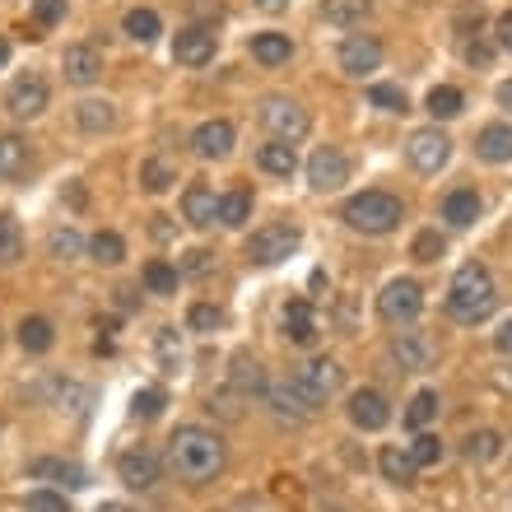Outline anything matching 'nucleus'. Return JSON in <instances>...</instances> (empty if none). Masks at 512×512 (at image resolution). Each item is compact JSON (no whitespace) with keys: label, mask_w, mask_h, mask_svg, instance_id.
<instances>
[{"label":"nucleus","mask_w":512,"mask_h":512,"mask_svg":"<svg viewBox=\"0 0 512 512\" xmlns=\"http://www.w3.org/2000/svg\"><path fill=\"white\" fill-rule=\"evenodd\" d=\"M219 322H224V312H219L215 303H196V308H191V317H187L191 331H215Z\"/></svg>","instance_id":"49530a36"},{"label":"nucleus","mask_w":512,"mask_h":512,"mask_svg":"<svg viewBox=\"0 0 512 512\" xmlns=\"http://www.w3.org/2000/svg\"><path fill=\"white\" fill-rule=\"evenodd\" d=\"M28 168H33L28 140H19V135H0V177H5V182H19V177H28Z\"/></svg>","instance_id":"aec40b11"},{"label":"nucleus","mask_w":512,"mask_h":512,"mask_svg":"<svg viewBox=\"0 0 512 512\" xmlns=\"http://www.w3.org/2000/svg\"><path fill=\"white\" fill-rule=\"evenodd\" d=\"M499 452H503V438L494 429H480L466 438V461H480V466H485V461H494Z\"/></svg>","instance_id":"e433bc0d"},{"label":"nucleus","mask_w":512,"mask_h":512,"mask_svg":"<svg viewBox=\"0 0 512 512\" xmlns=\"http://www.w3.org/2000/svg\"><path fill=\"white\" fill-rule=\"evenodd\" d=\"M252 56L261 66H284L289 56H294V42L284 38V33H256L252 38Z\"/></svg>","instance_id":"bb28decb"},{"label":"nucleus","mask_w":512,"mask_h":512,"mask_svg":"<svg viewBox=\"0 0 512 512\" xmlns=\"http://www.w3.org/2000/svg\"><path fill=\"white\" fill-rule=\"evenodd\" d=\"M52 322H47V317H24V322H19V345H24L28 354H47L52 350Z\"/></svg>","instance_id":"c756f323"},{"label":"nucleus","mask_w":512,"mask_h":512,"mask_svg":"<svg viewBox=\"0 0 512 512\" xmlns=\"http://www.w3.org/2000/svg\"><path fill=\"white\" fill-rule=\"evenodd\" d=\"M191 149H196L201 159H224L233 149V126L229 122H201L196 135H191Z\"/></svg>","instance_id":"f3484780"},{"label":"nucleus","mask_w":512,"mask_h":512,"mask_svg":"<svg viewBox=\"0 0 512 512\" xmlns=\"http://www.w3.org/2000/svg\"><path fill=\"white\" fill-rule=\"evenodd\" d=\"M284 336L294 340V345H312V340H317V317H312L308 298H294V303L284 308Z\"/></svg>","instance_id":"412c9836"},{"label":"nucleus","mask_w":512,"mask_h":512,"mask_svg":"<svg viewBox=\"0 0 512 512\" xmlns=\"http://www.w3.org/2000/svg\"><path fill=\"white\" fill-rule=\"evenodd\" d=\"M28 512H70V503L61 499V494H52V489H38V494H28L24 499Z\"/></svg>","instance_id":"de8ad7c7"},{"label":"nucleus","mask_w":512,"mask_h":512,"mask_svg":"<svg viewBox=\"0 0 512 512\" xmlns=\"http://www.w3.org/2000/svg\"><path fill=\"white\" fill-rule=\"evenodd\" d=\"M499 38H503V47H508V52H512V10L499 19Z\"/></svg>","instance_id":"5fc2aeb1"},{"label":"nucleus","mask_w":512,"mask_h":512,"mask_svg":"<svg viewBox=\"0 0 512 512\" xmlns=\"http://www.w3.org/2000/svg\"><path fill=\"white\" fill-rule=\"evenodd\" d=\"M419 308H424V289H419L415 280H391L387 289L378 294V312H382V322H391V326L415 322Z\"/></svg>","instance_id":"0eeeda50"},{"label":"nucleus","mask_w":512,"mask_h":512,"mask_svg":"<svg viewBox=\"0 0 512 512\" xmlns=\"http://www.w3.org/2000/svg\"><path fill=\"white\" fill-rule=\"evenodd\" d=\"M433 415H438V396H433V391H419L415 401H410V410H405V424H410V429H424Z\"/></svg>","instance_id":"ea45409f"},{"label":"nucleus","mask_w":512,"mask_h":512,"mask_svg":"<svg viewBox=\"0 0 512 512\" xmlns=\"http://www.w3.org/2000/svg\"><path fill=\"white\" fill-rule=\"evenodd\" d=\"M24 256V233H19V219L0 215V266H14Z\"/></svg>","instance_id":"72a5a7b5"},{"label":"nucleus","mask_w":512,"mask_h":512,"mask_svg":"<svg viewBox=\"0 0 512 512\" xmlns=\"http://www.w3.org/2000/svg\"><path fill=\"white\" fill-rule=\"evenodd\" d=\"M475 154L485 163H512V126H485L475 135Z\"/></svg>","instance_id":"b1692460"},{"label":"nucleus","mask_w":512,"mask_h":512,"mask_svg":"<svg viewBox=\"0 0 512 512\" xmlns=\"http://www.w3.org/2000/svg\"><path fill=\"white\" fill-rule=\"evenodd\" d=\"M256 163H261L266 173H275V177H289V173L298 168V154H294V145H284V140H270V145L256 149Z\"/></svg>","instance_id":"cd10ccee"},{"label":"nucleus","mask_w":512,"mask_h":512,"mask_svg":"<svg viewBox=\"0 0 512 512\" xmlns=\"http://www.w3.org/2000/svg\"><path fill=\"white\" fill-rule=\"evenodd\" d=\"M33 14H38V24H56V19L66 14V0H38Z\"/></svg>","instance_id":"3c124183"},{"label":"nucleus","mask_w":512,"mask_h":512,"mask_svg":"<svg viewBox=\"0 0 512 512\" xmlns=\"http://www.w3.org/2000/svg\"><path fill=\"white\" fill-rule=\"evenodd\" d=\"M391 359H396L401 368H429V359H433L429 336H419V331H401V336L391 340Z\"/></svg>","instance_id":"6ab92c4d"},{"label":"nucleus","mask_w":512,"mask_h":512,"mask_svg":"<svg viewBox=\"0 0 512 512\" xmlns=\"http://www.w3.org/2000/svg\"><path fill=\"white\" fill-rule=\"evenodd\" d=\"M61 70H66L70 84H94L98 75H103V52L89 47V42H75V47H66V56H61Z\"/></svg>","instance_id":"4468645a"},{"label":"nucleus","mask_w":512,"mask_h":512,"mask_svg":"<svg viewBox=\"0 0 512 512\" xmlns=\"http://www.w3.org/2000/svg\"><path fill=\"white\" fill-rule=\"evenodd\" d=\"M177 182V173H173V163H163V159H145L140 163V187L145 191H154V196H163V191Z\"/></svg>","instance_id":"f704fd0d"},{"label":"nucleus","mask_w":512,"mask_h":512,"mask_svg":"<svg viewBox=\"0 0 512 512\" xmlns=\"http://www.w3.org/2000/svg\"><path fill=\"white\" fill-rule=\"evenodd\" d=\"M154 345H159V359H163L168 368L182 364V345H177V331H173V326H163L159 336H154Z\"/></svg>","instance_id":"09e8293b"},{"label":"nucleus","mask_w":512,"mask_h":512,"mask_svg":"<svg viewBox=\"0 0 512 512\" xmlns=\"http://www.w3.org/2000/svg\"><path fill=\"white\" fill-rule=\"evenodd\" d=\"M117 471H122V480L131 489H154L159 485V457H154L149 447H131V452H122Z\"/></svg>","instance_id":"ddd939ff"},{"label":"nucleus","mask_w":512,"mask_h":512,"mask_svg":"<svg viewBox=\"0 0 512 512\" xmlns=\"http://www.w3.org/2000/svg\"><path fill=\"white\" fill-rule=\"evenodd\" d=\"M182 270H187V275H210V270H215V256L205 252V247H191V252L182 256Z\"/></svg>","instance_id":"8fccbe9b"},{"label":"nucleus","mask_w":512,"mask_h":512,"mask_svg":"<svg viewBox=\"0 0 512 512\" xmlns=\"http://www.w3.org/2000/svg\"><path fill=\"white\" fill-rule=\"evenodd\" d=\"M466 61H480V66H489V47H480V42H471V47H466Z\"/></svg>","instance_id":"603ef678"},{"label":"nucleus","mask_w":512,"mask_h":512,"mask_svg":"<svg viewBox=\"0 0 512 512\" xmlns=\"http://www.w3.org/2000/svg\"><path fill=\"white\" fill-rule=\"evenodd\" d=\"M247 215H252V191H229V196H219V224H224V229H243Z\"/></svg>","instance_id":"2f4dec72"},{"label":"nucleus","mask_w":512,"mask_h":512,"mask_svg":"<svg viewBox=\"0 0 512 512\" xmlns=\"http://www.w3.org/2000/svg\"><path fill=\"white\" fill-rule=\"evenodd\" d=\"M28 471H33V475H52V480H61L66 489H84V485H89L84 466H75V461H33Z\"/></svg>","instance_id":"7c9ffc66"},{"label":"nucleus","mask_w":512,"mask_h":512,"mask_svg":"<svg viewBox=\"0 0 512 512\" xmlns=\"http://www.w3.org/2000/svg\"><path fill=\"white\" fill-rule=\"evenodd\" d=\"M145 289L149 294H173L177 289V270L168 261H149L145 266Z\"/></svg>","instance_id":"58836bf2"},{"label":"nucleus","mask_w":512,"mask_h":512,"mask_svg":"<svg viewBox=\"0 0 512 512\" xmlns=\"http://www.w3.org/2000/svg\"><path fill=\"white\" fill-rule=\"evenodd\" d=\"M340 219H345L350 229H359V233H391L405 219V205L396 201L391 191H359V196L345 201Z\"/></svg>","instance_id":"7ed1b4c3"},{"label":"nucleus","mask_w":512,"mask_h":512,"mask_svg":"<svg viewBox=\"0 0 512 512\" xmlns=\"http://www.w3.org/2000/svg\"><path fill=\"white\" fill-rule=\"evenodd\" d=\"M382 66V42L368 38V33H350L340 42V70L345 75H368V70Z\"/></svg>","instance_id":"9d476101"},{"label":"nucleus","mask_w":512,"mask_h":512,"mask_svg":"<svg viewBox=\"0 0 512 512\" xmlns=\"http://www.w3.org/2000/svg\"><path fill=\"white\" fill-rule=\"evenodd\" d=\"M308 182H312V191H336V187H345V182H350V163H345V154H340L336 145H322L308 159Z\"/></svg>","instance_id":"1a4fd4ad"},{"label":"nucleus","mask_w":512,"mask_h":512,"mask_svg":"<svg viewBox=\"0 0 512 512\" xmlns=\"http://www.w3.org/2000/svg\"><path fill=\"white\" fill-rule=\"evenodd\" d=\"M298 243H303V233H298L294 224H266V229H256L252 238H247V261H256V266H280V261H289V256L298 252Z\"/></svg>","instance_id":"20e7f679"},{"label":"nucleus","mask_w":512,"mask_h":512,"mask_svg":"<svg viewBox=\"0 0 512 512\" xmlns=\"http://www.w3.org/2000/svg\"><path fill=\"white\" fill-rule=\"evenodd\" d=\"M131 415H135V419H159V415H163V391H159V387H145V391H135V401H131Z\"/></svg>","instance_id":"79ce46f5"},{"label":"nucleus","mask_w":512,"mask_h":512,"mask_svg":"<svg viewBox=\"0 0 512 512\" xmlns=\"http://www.w3.org/2000/svg\"><path fill=\"white\" fill-rule=\"evenodd\" d=\"M461 89H452V84H438V89H429V112H433V122H447V117H457L461 112Z\"/></svg>","instance_id":"c9c22d12"},{"label":"nucleus","mask_w":512,"mask_h":512,"mask_svg":"<svg viewBox=\"0 0 512 512\" xmlns=\"http://www.w3.org/2000/svg\"><path fill=\"white\" fill-rule=\"evenodd\" d=\"M368 103H373V108H387V112H405V89L401 84H373V89H368Z\"/></svg>","instance_id":"a19ab883"},{"label":"nucleus","mask_w":512,"mask_h":512,"mask_svg":"<svg viewBox=\"0 0 512 512\" xmlns=\"http://www.w3.org/2000/svg\"><path fill=\"white\" fill-rule=\"evenodd\" d=\"M499 108H503V112H512V80H508V84H499Z\"/></svg>","instance_id":"6e6d98bb"},{"label":"nucleus","mask_w":512,"mask_h":512,"mask_svg":"<svg viewBox=\"0 0 512 512\" xmlns=\"http://www.w3.org/2000/svg\"><path fill=\"white\" fill-rule=\"evenodd\" d=\"M5 61H10V42L0 38V66H5Z\"/></svg>","instance_id":"bf43d9fd"},{"label":"nucleus","mask_w":512,"mask_h":512,"mask_svg":"<svg viewBox=\"0 0 512 512\" xmlns=\"http://www.w3.org/2000/svg\"><path fill=\"white\" fill-rule=\"evenodd\" d=\"M508 247H512V229H508Z\"/></svg>","instance_id":"052dcab7"},{"label":"nucleus","mask_w":512,"mask_h":512,"mask_svg":"<svg viewBox=\"0 0 512 512\" xmlns=\"http://www.w3.org/2000/svg\"><path fill=\"white\" fill-rule=\"evenodd\" d=\"M75 122H80V131L103 135V131L117 126V108H112L108 98H84L80 108H75Z\"/></svg>","instance_id":"393cba45"},{"label":"nucleus","mask_w":512,"mask_h":512,"mask_svg":"<svg viewBox=\"0 0 512 512\" xmlns=\"http://www.w3.org/2000/svg\"><path fill=\"white\" fill-rule=\"evenodd\" d=\"M173 56L182 66H205V61H215V28H201V24L182 28L173 38Z\"/></svg>","instance_id":"9b49d317"},{"label":"nucleus","mask_w":512,"mask_h":512,"mask_svg":"<svg viewBox=\"0 0 512 512\" xmlns=\"http://www.w3.org/2000/svg\"><path fill=\"white\" fill-rule=\"evenodd\" d=\"M89 252H94L98 266H122V261H126V243H122V233H112V229L94 233V238H89Z\"/></svg>","instance_id":"473e14b6"},{"label":"nucleus","mask_w":512,"mask_h":512,"mask_svg":"<svg viewBox=\"0 0 512 512\" xmlns=\"http://www.w3.org/2000/svg\"><path fill=\"white\" fill-rule=\"evenodd\" d=\"M261 126H266L275 140H284V145H294V140H303L308 135V112L298 108L294 98H280V94H270L266 103H261Z\"/></svg>","instance_id":"423d86ee"},{"label":"nucleus","mask_w":512,"mask_h":512,"mask_svg":"<svg viewBox=\"0 0 512 512\" xmlns=\"http://www.w3.org/2000/svg\"><path fill=\"white\" fill-rule=\"evenodd\" d=\"M368 10H373V0H322L326 24H336V28H354V24H364Z\"/></svg>","instance_id":"a878e982"},{"label":"nucleus","mask_w":512,"mask_h":512,"mask_svg":"<svg viewBox=\"0 0 512 512\" xmlns=\"http://www.w3.org/2000/svg\"><path fill=\"white\" fill-rule=\"evenodd\" d=\"M443 233H433V229H424L415 238V243H410V256H415V261H438V256H443Z\"/></svg>","instance_id":"c03bdc74"},{"label":"nucleus","mask_w":512,"mask_h":512,"mask_svg":"<svg viewBox=\"0 0 512 512\" xmlns=\"http://www.w3.org/2000/svg\"><path fill=\"white\" fill-rule=\"evenodd\" d=\"M98 512H131V508H126V503H103Z\"/></svg>","instance_id":"13d9d810"},{"label":"nucleus","mask_w":512,"mask_h":512,"mask_svg":"<svg viewBox=\"0 0 512 512\" xmlns=\"http://www.w3.org/2000/svg\"><path fill=\"white\" fill-rule=\"evenodd\" d=\"M350 419L359 424V429H368V433L387 429L391 410H387V401H382V391H373V387L354 391V396H350Z\"/></svg>","instance_id":"2eb2a0df"},{"label":"nucleus","mask_w":512,"mask_h":512,"mask_svg":"<svg viewBox=\"0 0 512 512\" xmlns=\"http://www.w3.org/2000/svg\"><path fill=\"white\" fill-rule=\"evenodd\" d=\"M256 5H261V10H284L289 0H256Z\"/></svg>","instance_id":"4d7b16f0"},{"label":"nucleus","mask_w":512,"mask_h":512,"mask_svg":"<svg viewBox=\"0 0 512 512\" xmlns=\"http://www.w3.org/2000/svg\"><path fill=\"white\" fill-rule=\"evenodd\" d=\"M5 108H10V117H19V122L38 117V112L47 108V84H42L38 75H24V80H14L10 94H5Z\"/></svg>","instance_id":"f8f14e48"},{"label":"nucleus","mask_w":512,"mask_h":512,"mask_svg":"<svg viewBox=\"0 0 512 512\" xmlns=\"http://www.w3.org/2000/svg\"><path fill=\"white\" fill-rule=\"evenodd\" d=\"M480 210H485V205H480V196H475L471 187L452 191V196L443 201V219L452 224V229H471L475 219H480Z\"/></svg>","instance_id":"4be33fe9"},{"label":"nucleus","mask_w":512,"mask_h":512,"mask_svg":"<svg viewBox=\"0 0 512 512\" xmlns=\"http://www.w3.org/2000/svg\"><path fill=\"white\" fill-rule=\"evenodd\" d=\"M494 303H499V294H494V280H489V270L480 261H466L452 275V284H447V312L466 326L485 322L489 312H494Z\"/></svg>","instance_id":"f03ea898"},{"label":"nucleus","mask_w":512,"mask_h":512,"mask_svg":"<svg viewBox=\"0 0 512 512\" xmlns=\"http://www.w3.org/2000/svg\"><path fill=\"white\" fill-rule=\"evenodd\" d=\"M229 387L238 391V396H256V391H266V373H261V364H256L252 354H233Z\"/></svg>","instance_id":"5701e85b"},{"label":"nucleus","mask_w":512,"mask_h":512,"mask_svg":"<svg viewBox=\"0 0 512 512\" xmlns=\"http://www.w3.org/2000/svg\"><path fill=\"white\" fill-rule=\"evenodd\" d=\"M182 215H187L196 229H210V224L219 219V196L196 182V187H187V196H182Z\"/></svg>","instance_id":"a211bd4d"},{"label":"nucleus","mask_w":512,"mask_h":512,"mask_svg":"<svg viewBox=\"0 0 512 512\" xmlns=\"http://www.w3.org/2000/svg\"><path fill=\"white\" fill-rule=\"evenodd\" d=\"M410 163H415L419 173H438L447 159H452V140H447L438 126H424V131L410 135V145H405Z\"/></svg>","instance_id":"6e6552de"},{"label":"nucleus","mask_w":512,"mask_h":512,"mask_svg":"<svg viewBox=\"0 0 512 512\" xmlns=\"http://www.w3.org/2000/svg\"><path fill=\"white\" fill-rule=\"evenodd\" d=\"M494 345H499L503 354H512V322H503V331L494 336Z\"/></svg>","instance_id":"864d4df0"},{"label":"nucleus","mask_w":512,"mask_h":512,"mask_svg":"<svg viewBox=\"0 0 512 512\" xmlns=\"http://www.w3.org/2000/svg\"><path fill=\"white\" fill-rule=\"evenodd\" d=\"M47 243H52V256L56 261H70V256H80V233L75 229H52V238H47Z\"/></svg>","instance_id":"a18cd8bd"},{"label":"nucleus","mask_w":512,"mask_h":512,"mask_svg":"<svg viewBox=\"0 0 512 512\" xmlns=\"http://www.w3.org/2000/svg\"><path fill=\"white\" fill-rule=\"evenodd\" d=\"M382 475H387L391 485H415V457L410 452H401V447H382V457H378Z\"/></svg>","instance_id":"c85d7f7f"},{"label":"nucleus","mask_w":512,"mask_h":512,"mask_svg":"<svg viewBox=\"0 0 512 512\" xmlns=\"http://www.w3.org/2000/svg\"><path fill=\"white\" fill-rule=\"evenodd\" d=\"M168 466L177 471V480L205 485V480H215V475L224 471V438L187 424V429H177L173 443H168Z\"/></svg>","instance_id":"f257e3e1"},{"label":"nucleus","mask_w":512,"mask_h":512,"mask_svg":"<svg viewBox=\"0 0 512 512\" xmlns=\"http://www.w3.org/2000/svg\"><path fill=\"white\" fill-rule=\"evenodd\" d=\"M410 457H415V466H438L443 461V443L433 433H419L415 443H410Z\"/></svg>","instance_id":"37998d69"},{"label":"nucleus","mask_w":512,"mask_h":512,"mask_svg":"<svg viewBox=\"0 0 512 512\" xmlns=\"http://www.w3.org/2000/svg\"><path fill=\"white\" fill-rule=\"evenodd\" d=\"M126 33H131L135 42H154L159 38V14L154 10H131L126 14Z\"/></svg>","instance_id":"4c0bfd02"},{"label":"nucleus","mask_w":512,"mask_h":512,"mask_svg":"<svg viewBox=\"0 0 512 512\" xmlns=\"http://www.w3.org/2000/svg\"><path fill=\"white\" fill-rule=\"evenodd\" d=\"M266 401H270V410H275V419H289V424H303V419L312 415L308 396H303L294 382H275V387H266Z\"/></svg>","instance_id":"dca6fc26"},{"label":"nucleus","mask_w":512,"mask_h":512,"mask_svg":"<svg viewBox=\"0 0 512 512\" xmlns=\"http://www.w3.org/2000/svg\"><path fill=\"white\" fill-rule=\"evenodd\" d=\"M294 387L303 391V396H308V405L317 410L326 396H336V391L345 387V368H340L336 359H308V364H298Z\"/></svg>","instance_id":"39448f33"}]
</instances>
